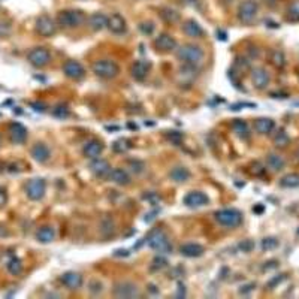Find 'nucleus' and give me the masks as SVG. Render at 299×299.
<instances>
[{"instance_id": "f257e3e1", "label": "nucleus", "mask_w": 299, "mask_h": 299, "mask_svg": "<svg viewBox=\"0 0 299 299\" xmlns=\"http://www.w3.org/2000/svg\"><path fill=\"white\" fill-rule=\"evenodd\" d=\"M204 50L198 45L187 44L182 45L181 48L177 50V57L184 63V64H190V66H198L204 60Z\"/></svg>"}, {"instance_id": "f03ea898", "label": "nucleus", "mask_w": 299, "mask_h": 299, "mask_svg": "<svg viewBox=\"0 0 299 299\" xmlns=\"http://www.w3.org/2000/svg\"><path fill=\"white\" fill-rule=\"evenodd\" d=\"M86 21V14L80 9H66L60 11L57 15V23L63 29H75L80 27Z\"/></svg>"}, {"instance_id": "7ed1b4c3", "label": "nucleus", "mask_w": 299, "mask_h": 299, "mask_svg": "<svg viewBox=\"0 0 299 299\" xmlns=\"http://www.w3.org/2000/svg\"><path fill=\"white\" fill-rule=\"evenodd\" d=\"M217 223L226 228H237L242 223V214L235 208H224L214 214Z\"/></svg>"}, {"instance_id": "20e7f679", "label": "nucleus", "mask_w": 299, "mask_h": 299, "mask_svg": "<svg viewBox=\"0 0 299 299\" xmlns=\"http://www.w3.org/2000/svg\"><path fill=\"white\" fill-rule=\"evenodd\" d=\"M93 72L102 80H112L119 75L120 67L112 60H97L93 63Z\"/></svg>"}, {"instance_id": "39448f33", "label": "nucleus", "mask_w": 299, "mask_h": 299, "mask_svg": "<svg viewBox=\"0 0 299 299\" xmlns=\"http://www.w3.org/2000/svg\"><path fill=\"white\" fill-rule=\"evenodd\" d=\"M148 245H150V248H153L159 253H171V250H172L168 235L160 229H154L151 234H150Z\"/></svg>"}, {"instance_id": "423d86ee", "label": "nucleus", "mask_w": 299, "mask_h": 299, "mask_svg": "<svg viewBox=\"0 0 299 299\" xmlns=\"http://www.w3.org/2000/svg\"><path fill=\"white\" fill-rule=\"evenodd\" d=\"M45 189H47V182L44 178H33L29 179L24 185V192L27 195L29 199L31 201H39L44 198L45 195Z\"/></svg>"}, {"instance_id": "0eeeda50", "label": "nucleus", "mask_w": 299, "mask_h": 299, "mask_svg": "<svg viewBox=\"0 0 299 299\" xmlns=\"http://www.w3.org/2000/svg\"><path fill=\"white\" fill-rule=\"evenodd\" d=\"M27 60L34 67H45L51 61V53L44 47H36L29 53Z\"/></svg>"}, {"instance_id": "6e6552de", "label": "nucleus", "mask_w": 299, "mask_h": 299, "mask_svg": "<svg viewBox=\"0 0 299 299\" xmlns=\"http://www.w3.org/2000/svg\"><path fill=\"white\" fill-rule=\"evenodd\" d=\"M257 11H259V6L254 0H244L241 2L239 8H238V18L241 23L244 24H250L254 21L256 15H257Z\"/></svg>"}, {"instance_id": "1a4fd4ad", "label": "nucleus", "mask_w": 299, "mask_h": 299, "mask_svg": "<svg viewBox=\"0 0 299 299\" xmlns=\"http://www.w3.org/2000/svg\"><path fill=\"white\" fill-rule=\"evenodd\" d=\"M36 31L45 37L53 36L56 33V21L50 15H41L36 20Z\"/></svg>"}, {"instance_id": "9d476101", "label": "nucleus", "mask_w": 299, "mask_h": 299, "mask_svg": "<svg viewBox=\"0 0 299 299\" xmlns=\"http://www.w3.org/2000/svg\"><path fill=\"white\" fill-rule=\"evenodd\" d=\"M63 72H64L66 77L70 78V80H78L80 81V80H83L86 77L84 66L81 63H78V61H75V60L66 61L64 66H63Z\"/></svg>"}, {"instance_id": "9b49d317", "label": "nucleus", "mask_w": 299, "mask_h": 299, "mask_svg": "<svg viewBox=\"0 0 299 299\" xmlns=\"http://www.w3.org/2000/svg\"><path fill=\"white\" fill-rule=\"evenodd\" d=\"M250 78H251V83L253 86L257 89V90H264L268 87L269 84V73L264 69V67H256L251 70L250 73Z\"/></svg>"}, {"instance_id": "f8f14e48", "label": "nucleus", "mask_w": 299, "mask_h": 299, "mask_svg": "<svg viewBox=\"0 0 299 299\" xmlns=\"http://www.w3.org/2000/svg\"><path fill=\"white\" fill-rule=\"evenodd\" d=\"M30 153H31V157L37 162V163H47L51 157V151H50V148L42 144V142H37L31 147L30 150Z\"/></svg>"}, {"instance_id": "ddd939ff", "label": "nucleus", "mask_w": 299, "mask_h": 299, "mask_svg": "<svg viewBox=\"0 0 299 299\" xmlns=\"http://www.w3.org/2000/svg\"><path fill=\"white\" fill-rule=\"evenodd\" d=\"M154 47L159 50V51H163V53H171L177 48V41L174 37L168 33H162L156 37L154 41Z\"/></svg>"}, {"instance_id": "4468645a", "label": "nucleus", "mask_w": 299, "mask_h": 299, "mask_svg": "<svg viewBox=\"0 0 299 299\" xmlns=\"http://www.w3.org/2000/svg\"><path fill=\"white\" fill-rule=\"evenodd\" d=\"M60 281H61L63 286H66L69 290H78V289L83 286V275H81L80 272L69 271V272H64V274L60 277Z\"/></svg>"}, {"instance_id": "2eb2a0df", "label": "nucleus", "mask_w": 299, "mask_h": 299, "mask_svg": "<svg viewBox=\"0 0 299 299\" xmlns=\"http://www.w3.org/2000/svg\"><path fill=\"white\" fill-rule=\"evenodd\" d=\"M90 171L96 175V177H99V178H106L109 174H111V165H109V162L106 160V159H99V157H96V159H93L91 160V163H90Z\"/></svg>"}, {"instance_id": "dca6fc26", "label": "nucleus", "mask_w": 299, "mask_h": 299, "mask_svg": "<svg viewBox=\"0 0 299 299\" xmlns=\"http://www.w3.org/2000/svg\"><path fill=\"white\" fill-rule=\"evenodd\" d=\"M112 292H114V295L119 296V298H136L139 295L138 287L133 283H129V281L119 283Z\"/></svg>"}, {"instance_id": "f3484780", "label": "nucleus", "mask_w": 299, "mask_h": 299, "mask_svg": "<svg viewBox=\"0 0 299 299\" xmlns=\"http://www.w3.org/2000/svg\"><path fill=\"white\" fill-rule=\"evenodd\" d=\"M209 202L208 196L202 192H190L189 195H185L184 198V204L189 208H199V207H205Z\"/></svg>"}, {"instance_id": "a211bd4d", "label": "nucleus", "mask_w": 299, "mask_h": 299, "mask_svg": "<svg viewBox=\"0 0 299 299\" xmlns=\"http://www.w3.org/2000/svg\"><path fill=\"white\" fill-rule=\"evenodd\" d=\"M102 151H103V144L97 139H90L89 142H86V145L83 148V154L91 160L99 157Z\"/></svg>"}, {"instance_id": "6ab92c4d", "label": "nucleus", "mask_w": 299, "mask_h": 299, "mask_svg": "<svg viewBox=\"0 0 299 299\" xmlns=\"http://www.w3.org/2000/svg\"><path fill=\"white\" fill-rule=\"evenodd\" d=\"M9 139L14 144H23L27 139V129L21 123H11L9 124Z\"/></svg>"}, {"instance_id": "aec40b11", "label": "nucleus", "mask_w": 299, "mask_h": 299, "mask_svg": "<svg viewBox=\"0 0 299 299\" xmlns=\"http://www.w3.org/2000/svg\"><path fill=\"white\" fill-rule=\"evenodd\" d=\"M132 77L136 80V81H144L147 77H148V72H150V64L144 60H138L132 64Z\"/></svg>"}, {"instance_id": "412c9836", "label": "nucleus", "mask_w": 299, "mask_h": 299, "mask_svg": "<svg viewBox=\"0 0 299 299\" xmlns=\"http://www.w3.org/2000/svg\"><path fill=\"white\" fill-rule=\"evenodd\" d=\"M108 29L116 33V34H121L126 31V20L120 15V14H114L108 18Z\"/></svg>"}, {"instance_id": "4be33fe9", "label": "nucleus", "mask_w": 299, "mask_h": 299, "mask_svg": "<svg viewBox=\"0 0 299 299\" xmlns=\"http://www.w3.org/2000/svg\"><path fill=\"white\" fill-rule=\"evenodd\" d=\"M182 30L187 36H190V37H202L204 36V29L202 26L195 21V20H189V21H185L184 26H182Z\"/></svg>"}, {"instance_id": "5701e85b", "label": "nucleus", "mask_w": 299, "mask_h": 299, "mask_svg": "<svg viewBox=\"0 0 299 299\" xmlns=\"http://www.w3.org/2000/svg\"><path fill=\"white\" fill-rule=\"evenodd\" d=\"M254 127H256V130L260 133V135H269L272 130H274V127H275V123H274V120L272 119H257L256 121H254Z\"/></svg>"}, {"instance_id": "b1692460", "label": "nucleus", "mask_w": 299, "mask_h": 299, "mask_svg": "<svg viewBox=\"0 0 299 299\" xmlns=\"http://www.w3.org/2000/svg\"><path fill=\"white\" fill-rule=\"evenodd\" d=\"M169 178L175 182H185L190 178V171L184 166H175L169 172Z\"/></svg>"}, {"instance_id": "393cba45", "label": "nucleus", "mask_w": 299, "mask_h": 299, "mask_svg": "<svg viewBox=\"0 0 299 299\" xmlns=\"http://www.w3.org/2000/svg\"><path fill=\"white\" fill-rule=\"evenodd\" d=\"M179 251H181V254L185 256V257H199V256L204 254V247L199 245V244L190 242V244H184V245H181Z\"/></svg>"}, {"instance_id": "a878e982", "label": "nucleus", "mask_w": 299, "mask_h": 299, "mask_svg": "<svg viewBox=\"0 0 299 299\" xmlns=\"http://www.w3.org/2000/svg\"><path fill=\"white\" fill-rule=\"evenodd\" d=\"M36 239L42 244H50L56 239V231L51 226H44L36 232Z\"/></svg>"}, {"instance_id": "bb28decb", "label": "nucleus", "mask_w": 299, "mask_h": 299, "mask_svg": "<svg viewBox=\"0 0 299 299\" xmlns=\"http://www.w3.org/2000/svg\"><path fill=\"white\" fill-rule=\"evenodd\" d=\"M108 18L105 14L102 12H94L90 18H89V24L93 30H102L105 27H108Z\"/></svg>"}, {"instance_id": "cd10ccee", "label": "nucleus", "mask_w": 299, "mask_h": 299, "mask_svg": "<svg viewBox=\"0 0 299 299\" xmlns=\"http://www.w3.org/2000/svg\"><path fill=\"white\" fill-rule=\"evenodd\" d=\"M109 178L114 181L116 184H119V185H127V184L130 182L129 174H127L124 169H121V168H117V169H114V171H111Z\"/></svg>"}, {"instance_id": "c85d7f7f", "label": "nucleus", "mask_w": 299, "mask_h": 299, "mask_svg": "<svg viewBox=\"0 0 299 299\" xmlns=\"http://www.w3.org/2000/svg\"><path fill=\"white\" fill-rule=\"evenodd\" d=\"M267 165H268V168H269L272 172H278V171H281V169L284 168L286 162H284V159H283L280 154L271 153V154L267 156Z\"/></svg>"}, {"instance_id": "c756f323", "label": "nucleus", "mask_w": 299, "mask_h": 299, "mask_svg": "<svg viewBox=\"0 0 299 299\" xmlns=\"http://www.w3.org/2000/svg\"><path fill=\"white\" fill-rule=\"evenodd\" d=\"M232 129H234L235 135H238L241 139H248L250 138V129H248V124L244 120H235L232 123Z\"/></svg>"}, {"instance_id": "7c9ffc66", "label": "nucleus", "mask_w": 299, "mask_h": 299, "mask_svg": "<svg viewBox=\"0 0 299 299\" xmlns=\"http://www.w3.org/2000/svg\"><path fill=\"white\" fill-rule=\"evenodd\" d=\"M280 185L284 189H296L299 187V174H287L280 179Z\"/></svg>"}, {"instance_id": "2f4dec72", "label": "nucleus", "mask_w": 299, "mask_h": 299, "mask_svg": "<svg viewBox=\"0 0 299 299\" xmlns=\"http://www.w3.org/2000/svg\"><path fill=\"white\" fill-rule=\"evenodd\" d=\"M8 271L12 274V275H20L23 272V262L18 259V257H11L8 260V265H6Z\"/></svg>"}, {"instance_id": "473e14b6", "label": "nucleus", "mask_w": 299, "mask_h": 299, "mask_svg": "<svg viewBox=\"0 0 299 299\" xmlns=\"http://www.w3.org/2000/svg\"><path fill=\"white\" fill-rule=\"evenodd\" d=\"M286 17L289 21H299V0H295L289 5Z\"/></svg>"}, {"instance_id": "72a5a7b5", "label": "nucleus", "mask_w": 299, "mask_h": 299, "mask_svg": "<svg viewBox=\"0 0 299 299\" xmlns=\"http://www.w3.org/2000/svg\"><path fill=\"white\" fill-rule=\"evenodd\" d=\"M130 147H132V145H130L129 141H126V139H119V141H116L114 144H112V151L119 153V154H123V153L129 151Z\"/></svg>"}, {"instance_id": "f704fd0d", "label": "nucleus", "mask_w": 299, "mask_h": 299, "mask_svg": "<svg viewBox=\"0 0 299 299\" xmlns=\"http://www.w3.org/2000/svg\"><path fill=\"white\" fill-rule=\"evenodd\" d=\"M289 142H290V138H289V135L286 133V130H278V132L275 133V136H274V144H275V147H278V148L287 147Z\"/></svg>"}, {"instance_id": "c9c22d12", "label": "nucleus", "mask_w": 299, "mask_h": 299, "mask_svg": "<svg viewBox=\"0 0 299 299\" xmlns=\"http://www.w3.org/2000/svg\"><path fill=\"white\" fill-rule=\"evenodd\" d=\"M160 17H162L166 23H169V24L177 23V21L179 20V14H178L175 9H169V8L163 9V11L160 12Z\"/></svg>"}, {"instance_id": "e433bc0d", "label": "nucleus", "mask_w": 299, "mask_h": 299, "mask_svg": "<svg viewBox=\"0 0 299 299\" xmlns=\"http://www.w3.org/2000/svg\"><path fill=\"white\" fill-rule=\"evenodd\" d=\"M53 116H54L56 119H59V120H64V119H67V117L70 116V112H69V108H67L66 105L60 103V105H57V106L53 109Z\"/></svg>"}, {"instance_id": "4c0bfd02", "label": "nucleus", "mask_w": 299, "mask_h": 299, "mask_svg": "<svg viewBox=\"0 0 299 299\" xmlns=\"http://www.w3.org/2000/svg\"><path fill=\"white\" fill-rule=\"evenodd\" d=\"M271 63H272L275 67H278V69L284 67V64H286V57H284V54H283L281 51H278V50L272 51V54H271Z\"/></svg>"}, {"instance_id": "58836bf2", "label": "nucleus", "mask_w": 299, "mask_h": 299, "mask_svg": "<svg viewBox=\"0 0 299 299\" xmlns=\"http://www.w3.org/2000/svg\"><path fill=\"white\" fill-rule=\"evenodd\" d=\"M277 245H278V241L274 237H267L262 239V250H265V251H269V250L275 248Z\"/></svg>"}, {"instance_id": "ea45409f", "label": "nucleus", "mask_w": 299, "mask_h": 299, "mask_svg": "<svg viewBox=\"0 0 299 299\" xmlns=\"http://www.w3.org/2000/svg\"><path fill=\"white\" fill-rule=\"evenodd\" d=\"M129 168L135 172V174H141L144 171V163L141 160H129L127 162Z\"/></svg>"}, {"instance_id": "a19ab883", "label": "nucleus", "mask_w": 299, "mask_h": 299, "mask_svg": "<svg viewBox=\"0 0 299 299\" xmlns=\"http://www.w3.org/2000/svg\"><path fill=\"white\" fill-rule=\"evenodd\" d=\"M139 30H141L144 34L150 36V34H151V33L154 31V24H153V23H148V21L141 23V24H139Z\"/></svg>"}, {"instance_id": "79ce46f5", "label": "nucleus", "mask_w": 299, "mask_h": 299, "mask_svg": "<svg viewBox=\"0 0 299 299\" xmlns=\"http://www.w3.org/2000/svg\"><path fill=\"white\" fill-rule=\"evenodd\" d=\"M166 265H168V260L165 257H162V256L154 257V260H153V269H162Z\"/></svg>"}, {"instance_id": "37998d69", "label": "nucleus", "mask_w": 299, "mask_h": 299, "mask_svg": "<svg viewBox=\"0 0 299 299\" xmlns=\"http://www.w3.org/2000/svg\"><path fill=\"white\" fill-rule=\"evenodd\" d=\"M166 138H168L172 144H177V145L182 141V135H181L179 132H168V133H166Z\"/></svg>"}, {"instance_id": "c03bdc74", "label": "nucleus", "mask_w": 299, "mask_h": 299, "mask_svg": "<svg viewBox=\"0 0 299 299\" xmlns=\"http://www.w3.org/2000/svg\"><path fill=\"white\" fill-rule=\"evenodd\" d=\"M11 33V24L6 21H0V37H5Z\"/></svg>"}, {"instance_id": "a18cd8bd", "label": "nucleus", "mask_w": 299, "mask_h": 299, "mask_svg": "<svg viewBox=\"0 0 299 299\" xmlns=\"http://www.w3.org/2000/svg\"><path fill=\"white\" fill-rule=\"evenodd\" d=\"M144 199H147L150 204L151 205H157L159 204V201H160V196L157 195V193H154V192H151V193H147V195H144Z\"/></svg>"}, {"instance_id": "49530a36", "label": "nucleus", "mask_w": 299, "mask_h": 299, "mask_svg": "<svg viewBox=\"0 0 299 299\" xmlns=\"http://www.w3.org/2000/svg\"><path fill=\"white\" fill-rule=\"evenodd\" d=\"M253 247H254V242H253V241H250V239H245V241H242V242L239 244L241 251H245V253L251 251V250H253Z\"/></svg>"}, {"instance_id": "de8ad7c7", "label": "nucleus", "mask_w": 299, "mask_h": 299, "mask_svg": "<svg viewBox=\"0 0 299 299\" xmlns=\"http://www.w3.org/2000/svg\"><path fill=\"white\" fill-rule=\"evenodd\" d=\"M30 106H31L36 112H44V111L47 109L45 103H41V102H31Z\"/></svg>"}, {"instance_id": "09e8293b", "label": "nucleus", "mask_w": 299, "mask_h": 299, "mask_svg": "<svg viewBox=\"0 0 299 299\" xmlns=\"http://www.w3.org/2000/svg\"><path fill=\"white\" fill-rule=\"evenodd\" d=\"M251 172L254 174V175H262V174H264V168H262V165L260 163H253L251 165Z\"/></svg>"}, {"instance_id": "8fccbe9b", "label": "nucleus", "mask_w": 299, "mask_h": 299, "mask_svg": "<svg viewBox=\"0 0 299 299\" xmlns=\"http://www.w3.org/2000/svg\"><path fill=\"white\" fill-rule=\"evenodd\" d=\"M283 280H284V275H280V277L274 278V280H272V283H268V287H272L274 284H277V283H280V281H283Z\"/></svg>"}, {"instance_id": "3c124183", "label": "nucleus", "mask_w": 299, "mask_h": 299, "mask_svg": "<svg viewBox=\"0 0 299 299\" xmlns=\"http://www.w3.org/2000/svg\"><path fill=\"white\" fill-rule=\"evenodd\" d=\"M114 254H116V256H129V251H127V250H117Z\"/></svg>"}, {"instance_id": "603ef678", "label": "nucleus", "mask_w": 299, "mask_h": 299, "mask_svg": "<svg viewBox=\"0 0 299 299\" xmlns=\"http://www.w3.org/2000/svg\"><path fill=\"white\" fill-rule=\"evenodd\" d=\"M218 39H220V41H226V39H228L226 33H224V31H218Z\"/></svg>"}, {"instance_id": "864d4df0", "label": "nucleus", "mask_w": 299, "mask_h": 299, "mask_svg": "<svg viewBox=\"0 0 299 299\" xmlns=\"http://www.w3.org/2000/svg\"><path fill=\"white\" fill-rule=\"evenodd\" d=\"M253 209H254V212H264V207H262V205H259V207H254Z\"/></svg>"}, {"instance_id": "5fc2aeb1", "label": "nucleus", "mask_w": 299, "mask_h": 299, "mask_svg": "<svg viewBox=\"0 0 299 299\" xmlns=\"http://www.w3.org/2000/svg\"><path fill=\"white\" fill-rule=\"evenodd\" d=\"M296 156H298V159H299V148H298V151H296Z\"/></svg>"}]
</instances>
